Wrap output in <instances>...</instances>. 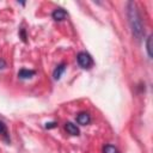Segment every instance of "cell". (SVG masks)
Segmentation results:
<instances>
[{
    "instance_id": "obj_1",
    "label": "cell",
    "mask_w": 153,
    "mask_h": 153,
    "mask_svg": "<svg viewBox=\"0 0 153 153\" xmlns=\"http://www.w3.org/2000/svg\"><path fill=\"white\" fill-rule=\"evenodd\" d=\"M128 22L131 29V33L136 39H141L145 35L142 19L139 12V8L135 2L129 1L128 2Z\"/></svg>"
},
{
    "instance_id": "obj_2",
    "label": "cell",
    "mask_w": 153,
    "mask_h": 153,
    "mask_svg": "<svg viewBox=\"0 0 153 153\" xmlns=\"http://www.w3.org/2000/svg\"><path fill=\"white\" fill-rule=\"evenodd\" d=\"M76 61H78L79 66L81 68H84V69H88V68H91L93 66V59L86 51H80L76 55Z\"/></svg>"
},
{
    "instance_id": "obj_3",
    "label": "cell",
    "mask_w": 153,
    "mask_h": 153,
    "mask_svg": "<svg viewBox=\"0 0 153 153\" xmlns=\"http://www.w3.org/2000/svg\"><path fill=\"white\" fill-rule=\"evenodd\" d=\"M51 17H53V19L54 20H56V22H61V20H65L67 17H68V14H67V12L63 10V8H56V10H54V12L51 13Z\"/></svg>"
},
{
    "instance_id": "obj_4",
    "label": "cell",
    "mask_w": 153,
    "mask_h": 153,
    "mask_svg": "<svg viewBox=\"0 0 153 153\" xmlns=\"http://www.w3.org/2000/svg\"><path fill=\"white\" fill-rule=\"evenodd\" d=\"M76 122L79 124H81V126H86V124H88L91 122V116L87 112H80L76 116Z\"/></svg>"
},
{
    "instance_id": "obj_5",
    "label": "cell",
    "mask_w": 153,
    "mask_h": 153,
    "mask_svg": "<svg viewBox=\"0 0 153 153\" xmlns=\"http://www.w3.org/2000/svg\"><path fill=\"white\" fill-rule=\"evenodd\" d=\"M35 74H36V72H35V71L26 69V68H22V69L18 72V76H19V79H23V80L32 78Z\"/></svg>"
},
{
    "instance_id": "obj_6",
    "label": "cell",
    "mask_w": 153,
    "mask_h": 153,
    "mask_svg": "<svg viewBox=\"0 0 153 153\" xmlns=\"http://www.w3.org/2000/svg\"><path fill=\"white\" fill-rule=\"evenodd\" d=\"M65 71H66V63H65V62H62V63H60L59 66H56V68L54 69V73H53L54 79H55V80H59V79L61 78V75L65 73Z\"/></svg>"
},
{
    "instance_id": "obj_7",
    "label": "cell",
    "mask_w": 153,
    "mask_h": 153,
    "mask_svg": "<svg viewBox=\"0 0 153 153\" xmlns=\"http://www.w3.org/2000/svg\"><path fill=\"white\" fill-rule=\"evenodd\" d=\"M65 129H66V131L68 133V134H71V135H79V128L76 127V124H74V123H72V122H67L66 124H65Z\"/></svg>"
},
{
    "instance_id": "obj_8",
    "label": "cell",
    "mask_w": 153,
    "mask_h": 153,
    "mask_svg": "<svg viewBox=\"0 0 153 153\" xmlns=\"http://www.w3.org/2000/svg\"><path fill=\"white\" fill-rule=\"evenodd\" d=\"M146 49H147V54L149 57H152V36H148L147 42H146Z\"/></svg>"
},
{
    "instance_id": "obj_9",
    "label": "cell",
    "mask_w": 153,
    "mask_h": 153,
    "mask_svg": "<svg viewBox=\"0 0 153 153\" xmlns=\"http://www.w3.org/2000/svg\"><path fill=\"white\" fill-rule=\"evenodd\" d=\"M103 152H104V153H118L117 148H116L115 146H112V145H106V146L104 147Z\"/></svg>"
},
{
    "instance_id": "obj_10",
    "label": "cell",
    "mask_w": 153,
    "mask_h": 153,
    "mask_svg": "<svg viewBox=\"0 0 153 153\" xmlns=\"http://www.w3.org/2000/svg\"><path fill=\"white\" fill-rule=\"evenodd\" d=\"M55 127H57V123L56 122H49V123H45V128H55Z\"/></svg>"
},
{
    "instance_id": "obj_11",
    "label": "cell",
    "mask_w": 153,
    "mask_h": 153,
    "mask_svg": "<svg viewBox=\"0 0 153 153\" xmlns=\"http://www.w3.org/2000/svg\"><path fill=\"white\" fill-rule=\"evenodd\" d=\"M4 133H6V127H5L4 122L0 121V134H4Z\"/></svg>"
},
{
    "instance_id": "obj_12",
    "label": "cell",
    "mask_w": 153,
    "mask_h": 153,
    "mask_svg": "<svg viewBox=\"0 0 153 153\" xmlns=\"http://www.w3.org/2000/svg\"><path fill=\"white\" fill-rule=\"evenodd\" d=\"M6 67V63H5V61L2 60V59H0V68H5Z\"/></svg>"
}]
</instances>
